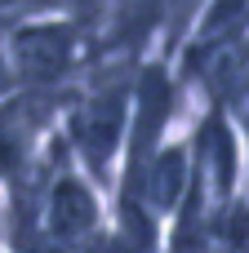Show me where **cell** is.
<instances>
[{"instance_id": "4", "label": "cell", "mask_w": 249, "mask_h": 253, "mask_svg": "<svg viewBox=\"0 0 249 253\" xmlns=\"http://www.w3.org/2000/svg\"><path fill=\"white\" fill-rule=\"evenodd\" d=\"M40 13H53L49 0H0V27H13L22 18H40Z\"/></svg>"}, {"instance_id": "5", "label": "cell", "mask_w": 249, "mask_h": 253, "mask_svg": "<svg viewBox=\"0 0 249 253\" xmlns=\"http://www.w3.org/2000/svg\"><path fill=\"white\" fill-rule=\"evenodd\" d=\"M9 93H18V89H13V67H9V49H4V27H0V102H4Z\"/></svg>"}, {"instance_id": "3", "label": "cell", "mask_w": 249, "mask_h": 253, "mask_svg": "<svg viewBox=\"0 0 249 253\" xmlns=\"http://www.w3.org/2000/svg\"><path fill=\"white\" fill-rule=\"evenodd\" d=\"M49 4H53L58 18L76 22V27L94 40V49H98V36H102V27H107L111 9H116V0H49Z\"/></svg>"}, {"instance_id": "6", "label": "cell", "mask_w": 249, "mask_h": 253, "mask_svg": "<svg viewBox=\"0 0 249 253\" xmlns=\"http://www.w3.org/2000/svg\"><path fill=\"white\" fill-rule=\"evenodd\" d=\"M0 253H9L4 249V213H0Z\"/></svg>"}, {"instance_id": "2", "label": "cell", "mask_w": 249, "mask_h": 253, "mask_svg": "<svg viewBox=\"0 0 249 253\" xmlns=\"http://www.w3.org/2000/svg\"><path fill=\"white\" fill-rule=\"evenodd\" d=\"M4 49L13 67V89L22 93L67 98L85 80V71L98 62L94 40L58 13H40V18H22L4 27Z\"/></svg>"}, {"instance_id": "1", "label": "cell", "mask_w": 249, "mask_h": 253, "mask_svg": "<svg viewBox=\"0 0 249 253\" xmlns=\"http://www.w3.org/2000/svg\"><path fill=\"white\" fill-rule=\"evenodd\" d=\"M143 62L125 58H98L85 80L67 93L62 116H58V138L71 156V165L111 200L120 156H125V133H129V111H134V80Z\"/></svg>"}]
</instances>
